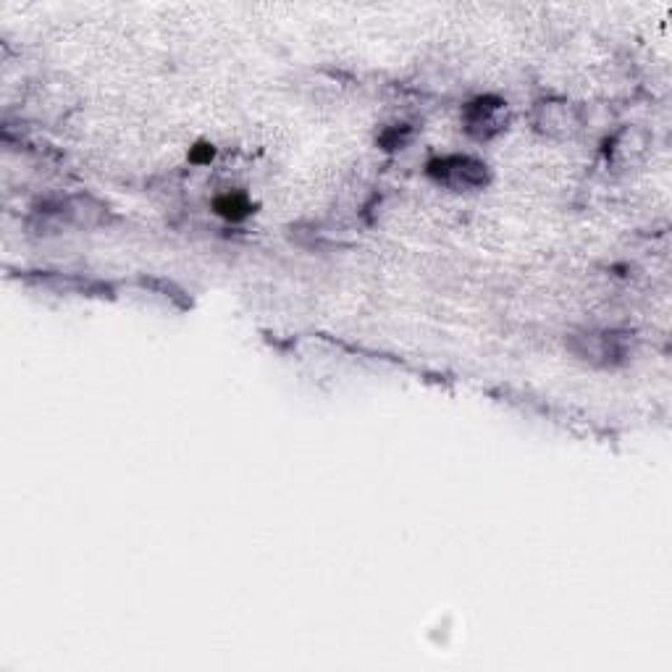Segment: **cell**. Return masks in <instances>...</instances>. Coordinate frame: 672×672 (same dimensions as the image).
<instances>
[{
    "mask_svg": "<svg viewBox=\"0 0 672 672\" xmlns=\"http://www.w3.org/2000/svg\"><path fill=\"white\" fill-rule=\"evenodd\" d=\"M483 169L478 161L473 158H442V161H433L431 163V174L436 176L439 181H444L454 190H468V187H481L483 184Z\"/></svg>",
    "mask_w": 672,
    "mask_h": 672,
    "instance_id": "obj_1",
    "label": "cell"
},
{
    "mask_svg": "<svg viewBox=\"0 0 672 672\" xmlns=\"http://www.w3.org/2000/svg\"><path fill=\"white\" fill-rule=\"evenodd\" d=\"M499 113H502V102L494 100H475L468 111V129L478 134V137H489L492 131L499 129Z\"/></svg>",
    "mask_w": 672,
    "mask_h": 672,
    "instance_id": "obj_2",
    "label": "cell"
},
{
    "mask_svg": "<svg viewBox=\"0 0 672 672\" xmlns=\"http://www.w3.org/2000/svg\"><path fill=\"white\" fill-rule=\"evenodd\" d=\"M216 213L229 221H239L249 213V205L242 195H224V198L216 200Z\"/></svg>",
    "mask_w": 672,
    "mask_h": 672,
    "instance_id": "obj_3",
    "label": "cell"
}]
</instances>
